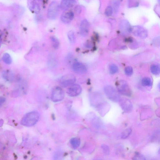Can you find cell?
I'll list each match as a JSON object with an SVG mask.
<instances>
[{"label": "cell", "mask_w": 160, "mask_h": 160, "mask_svg": "<svg viewBox=\"0 0 160 160\" xmlns=\"http://www.w3.org/2000/svg\"><path fill=\"white\" fill-rule=\"evenodd\" d=\"M40 118L39 113L37 111H33L28 113L22 118L21 124L24 126L30 127L34 125Z\"/></svg>", "instance_id": "1"}, {"label": "cell", "mask_w": 160, "mask_h": 160, "mask_svg": "<svg viewBox=\"0 0 160 160\" xmlns=\"http://www.w3.org/2000/svg\"><path fill=\"white\" fill-rule=\"evenodd\" d=\"M104 91L107 98L111 101L115 102H119L121 98L118 92L115 88L110 86L105 87Z\"/></svg>", "instance_id": "2"}, {"label": "cell", "mask_w": 160, "mask_h": 160, "mask_svg": "<svg viewBox=\"0 0 160 160\" xmlns=\"http://www.w3.org/2000/svg\"><path fill=\"white\" fill-rule=\"evenodd\" d=\"M65 96L64 92L63 89L59 86H56L52 91L51 98L54 102H58L63 100Z\"/></svg>", "instance_id": "3"}, {"label": "cell", "mask_w": 160, "mask_h": 160, "mask_svg": "<svg viewBox=\"0 0 160 160\" xmlns=\"http://www.w3.org/2000/svg\"><path fill=\"white\" fill-rule=\"evenodd\" d=\"M117 90L122 95L130 96L132 95V91L127 83L126 81L121 80L117 83Z\"/></svg>", "instance_id": "4"}, {"label": "cell", "mask_w": 160, "mask_h": 160, "mask_svg": "<svg viewBox=\"0 0 160 160\" xmlns=\"http://www.w3.org/2000/svg\"><path fill=\"white\" fill-rule=\"evenodd\" d=\"M60 6L56 1H53L49 4L47 11V16L50 20L55 19L58 15Z\"/></svg>", "instance_id": "5"}, {"label": "cell", "mask_w": 160, "mask_h": 160, "mask_svg": "<svg viewBox=\"0 0 160 160\" xmlns=\"http://www.w3.org/2000/svg\"><path fill=\"white\" fill-rule=\"evenodd\" d=\"M76 81V78L72 74L65 75L61 78L59 84L61 86L64 88L70 87L74 84Z\"/></svg>", "instance_id": "6"}, {"label": "cell", "mask_w": 160, "mask_h": 160, "mask_svg": "<svg viewBox=\"0 0 160 160\" xmlns=\"http://www.w3.org/2000/svg\"><path fill=\"white\" fill-rule=\"evenodd\" d=\"M131 33L135 36L140 38H146L148 36V32L144 27L139 25L132 27Z\"/></svg>", "instance_id": "7"}, {"label": "cell", "mask_w": 160, "mask_h": 160, "mask_svg": "<svg viewBox=\"0 0 160 160\" xmlns=\"http://www.w3.org/2000/svg\"><path fill=\"white\" fill-rule=\"evenodd\" d=\"M90 101L92 105L96 107L104 101L101 93L97 92H93L91 94Z\"/></svg>", "instance_id": "8"}, {"label": "cell", "mask_w": 160, "mask_h": 160, "mask_svg": "<svg viewBox=\"0 0 160 160\" xmlns=\"http://www.w3.org/2000/svg\"><path fill=\"white\" fill-rule=\"evenodd\" d=\"M120 105L122 110L126 113H129L132 111L133 105L131 101L126 98H121Z\"/></svg>", "instance_id": "9"}, {"label": "cell", "mask_w": 160, "mask_h": 160, "mask_svg": "<svg viewBox=\"0 0 160 160\" xmlns=\"http://www.w3.org/2000/svg\"><path fill=\"white\" fill-rule=\"evenodd\" d=\"M82 88L78 84H74L69 87L68 89L67 93L70 96L72 97L78 96L81 93Z\"/></svg>", "instance_id": "10"}, {"label": "cell", "mask_w": 160, "mask_h": 160, "mask_svg": "<svg viewBox=\"0 0 160 160\" xmlns=\"http://www.w3.org/2000/svg\"><path fill=\"white\" fill-rule=\"evenodd\" d=\"M97 110L102 116H104L109 112L110 109V103L104 101L96 107Z\"/></svg>", "instance_id": "11"}, {"label": "cell", "mask_w": 160, "mask_h": 160, "mask_svg": "<svg viewBox=\"0 0 160 160\" xmlns=\"http://www.w3.org/2000/svg\"><path fill=\"white\" fill-rule=\"evenodd\" d=\"M90 25L86 20H83L80 25V31L81 35L83 37H86L88 35Z\"/></svg>", "instance_id": "12"}, {"label": "cell", "mask_w": 160, "mask_h": 160, "mask_svg": "<svg viewBox=\"0 0 160 160\" xmlns=\"http://www.w3.org/2000/svg\"><path fill=\"white\" fill-rule=\"evenodd\" d=\"M74 17V13L71 11H66L62 13L60 19L64 23L67 24L72 21Z\"/></svg>", "instance_id": "13"}, {"label": "cell", "mask_w": 160, "mask_h": 160, "mask_svg": "<svg viewBox=\"0 0 160 160\" xmlns=\"http://www.w3.org/2000/svg\"><path fill=\"white\" fill-rule=\"evenodd\" d=\"M28 8L33 13H39L40 11V7L39 4L36 1L30 0L27 1Z\"/></svg>", "instance_id": "14"}, {"label": "cell", "mask_w": 160, "mask_h": 160, "mask_svg": "<svg viewBox=\"0 0 160 160\" xmlns=\"http://www.w3.org/2000/svg\"><path fill=\"white\" fill-rule=\"evenodd\" d=\"M72 69L74 72L79 74L85 73L87 70L86 66L79 62L74 63L72 65Z\"/></svg>", "instance_id": "15"}, {"label": "cell", "mask_w": 160, "mask_h": 160, "mask_svg": "<svg viewBox=\"0 0 160 160\" xmlns=\"http://www.w3.org/2000/svg\"><path fill=\"white\" fill-rule=\"evenodd\" d=\"M76 4V1L74 0H63L60 3V7L62 10H67L74 6Z\"/></svg>", "instance_id": "16"}, {"label": "cell", "mask_w": 160, "mask_h": 160, "mask_svg": "<svg viewBox=\"0 0 160 160\" xmlns=\"http://www.w3.org/2000/svg\"><path fill=\"white\" fill-rule=\"evenodd\" d=\"M131 28L132 26L127 21L124 20L120 23V29L121 32L124 34H127L131 33Z\"/></svg>", "instance_id": "17"}, {"label": "cell", "mask_w": 160, "mask_h": 160, "mask_svg": "<svg viewBox=\"0 0 160 160\" xmlns=\"http://www.w3.org/2000/svg\"><path fill=\"white\" fill-rule=\"evenodd\" d=\"M2 76L5 80L8 82L13 81L14 78L13 74L8 70H5L3 72Z\"/></svg>", "instance_id": "18"}, {"label": "cell", "mask_w": 160, "mask_h": 160, "mask_svg": "<svg viewBox=\"0 0 160 160\" xmlns=\"http://www.w3.org/2000/svg\"><path fill=\"white\" fill-rule=\"evenodd\" d=\"M150 70L153 74L158 75L160 74V65L158 64H153L150 67Z\"/></svg>", "instance_id": "19"}, {"label": "cell", "mask_w": 160, "mask_h": 160, "mask_svg": "<svg viewBox=\"0 0 160 160\" xmlns=\"http://www.w3.org/2000/svg\"><path fill=\"white\" fill-rule=\"evenodd\" d=\"M70 144L72 147L75 149L78 148L81 144V140L77 138L74 137L70 140Z\"/></svg>", "instance_id": "20"}, {"label": "cell", "mask_w": 160, "mask_h": 160, "mask_svg": "<svg viewBox=\"0 0 160 160\" xmlns=\"http://www.w3.org/2000/svg\"><path fill=\"white\" fill-rule=\"evenodd\" d=\"M142 86L144 87L151 86L152 85V80L148 77H145L142 80Z\"/></svg>", "instance_id": "21"}, {"label": "cell", "mask_w": 160, "mask_h": 160, "mask_svg": "<svg viewBox=\"0 0 160 160\" xmlns=\"http://www.w3.org/2000/svg\"><path fill=\"white\" fill-rule=\"evenodd\" d=\"M50 39L54 48L57 49L59 46V42L57 37L54 36L50 37Z\"/></svg>", "instance_id": "22"}, {"label": "cell", "mask_w": 160, "mask_h": 160, "mask_svg": "<svg viewBox=\"0 0 160 160\" xmlns=\"http://www.w3.org/2000/svg\"><path fill=\"white\" fill-rule=\"evenodd\" d=\"M2 59L4 63L7 64H10L12 62L11 56L8 53H5L3 54Z\"/></svg>", "instance_id": "23"}, {"label": "cell", "mask_w": 160, "mask_h": 160, "mask_svg": "<svg viewBox=\"0 0 160 160\" xmlns=\"http://www.w3.org/2000/svg\"><path fill=\"white\" fill-rule=\"evenodd\" d=\"M132 131V130L130 128H128L125 130L121 134V138L125 139L128 138L131 133Z\"/></svg>", "instance_id": "24"}, {"label": "cell", "mask_w": 160, "mask_h": 160, "mask_svg": "<svg viewBox=\"0 0 160 160\" xmlns=\"http://www.w3.org/2000/svg\"><path fill=\"white\" fill-rule=\"evenodd\" d=\"M68 37L69 40L72 43H74L76 42V36L73 31L71 30L68 32Z\"/></svg>", "instance_id": "25"}, {"label": "cell", "mask_w": 160, "mask_h": 160, "mask_svg": "<svg viewBox=\"0 0 160 160\" xmlns=\"http://www.w3.org/2000/svg\"><path fill=\"white\" fill-rule=\"evenodd\" d=\"M118 68L117 66L115 64H112L109 67V71L111 74H115L118 72Z\"/></svg>", "instance_id": "26"}, {"label": "cell", "mask_w": 160, "mask_h": 160, "mask_svg": "<svg viewBox=\"0 0 160 160\" xmlns=\"http://www.w3.org/2000/svg\"><path fill=\"white\" fill-rule=\"evenodd\" d=\"M125 72L127 76H130L133 74V69L131 67H127L125 68Z\"/></svg>", "instance_id": "27"}, {"label": "cell", "mask_w": 160, "mask_h": 160, "mask_svg": "<svg viewBox=\"0 0 160 160\" xmlns=\"http://www.w3.org/2000/svg\"><path fill=\"white\" fill-rule=\"evenodd\" d=\"M113 11V8L111 6H108L105 11V15L107 16H110L112 15Z\"/></svg>", "instance_id": "28"}, {"label": "cell", "mask_w": 160, "mask_h": 160, "mask_svg": "<svg viewBox=\"0 0 160 160\" xmlns=\"http://www.w3.org/2000/svg\"><path fill=\"white\" fill-rule=\"evenodd\" d=\"M133 160H146L143 155L139 153H135Z\"/></svg>", "instance_id": "29"}, {"label": "cell", "mask_w": 160, "mask_h": 160, "mask_svg": "<svg viewBox=\"0 0 160 160\" xmlns=\"http://www.w3.org/2000/svg\"><path fill=\"white\" fill-rule=\"evenodd\" d=\"M120 6V2L118 1H114L113 4V7L114 11L115 13L118 12Z\"/></svg>", "instance_id": "30"}, {"label": "cell", "mask_w": 160, "mask_h": 160, "mask_svg": "<svg viewBox=\"0 0 160 160\" xmlns=\"http://www.w3.org/2000/svg\"><path fill=\"white\" fill-rule=\"evenodd\" d=\"M139 3L137 1H129L128 3V6L129 7H136L138 6Z\"/></svg>", "instance_id": "31"}, {"label": "cell", "mask_w": 160, "mask_h": 160, "mask_svg": "<svg viewBox=\"0 0 160 160\" xmlns=\"http://www.w3.org/2000/svg\"><path fill=\"white\" fill-rule=\"evenodd\" d=\"M102 148L103 149V152L106 154H108L110 152L109 148L108 146L106 145H103Z\"/></svg>", "instance_id": "32"}, {"label": "cell", "mask_w": 160, "mask_h": 160, "mask_svg": "<svg viewBox=\"0 0 160 160\" xmlns=\"http://www.w3.org/2000/svg\"><path fill=\"white\" fill-rule=\"evenodd\" d=\"M59 152H57L55 154V160H59L60 159V157H61V154H60Z\"/></svg>", "instance_id": "33"}, {"label": "cell", "mask_w": 160, "mask_h": 160, "mask_svg": "<svg viewBox=\"0 0 160 160\" xmlns=\"http://www.w3.org/2000/svg\"><path fill=\"white\" fill-rule=\"evenodd\" d=\"M6 98L4 97H1L0 98V103L1 106L6 101Z\"/></svg>", "instance_id": "34"}, {"label": "cell", "mask_w": 160, "mask_h": 160, "mask_svg": "<svg viewBox=\"0 0 160 160\" xmlns=\"http://www.w3.org/2000/svg\"><path fill=\"white\" fill-rule=\"evenodd\" d=\"M158 87L159 89H160V83L158 85Z\"/></svg>", "instance_id": "35"}, {"label": "cell", "mask_w": 160, "mask_h": 160, "mask_svg": "<svg viewBox=\"0 0 160 160\" xmlns=\"http://www.w3.org/2000/svg\"><path fill=\"white\" fill-rule=\"evenodd\" d=\"M79 9V8H78V9H77V10H78V9ZM77 10H76V11H77ZM79 10H81V9H80L79 8ZM79 11H78V13H79Z\"/></svg>", "instance_id": "36"}, {"label": "cell", "mask_w": 160, "mask_h": 160, "mask_svg": "<svg viewBox=\"0 0 160 160\" xmlns=\"http://www.w3.org/2000/svg\"><path fill=\"white\" fill-rule=\"evenodd\" d=\"M159 4L160 5V1H159Z\"/></svg>", "instance_id": "37"}]
</instances>
